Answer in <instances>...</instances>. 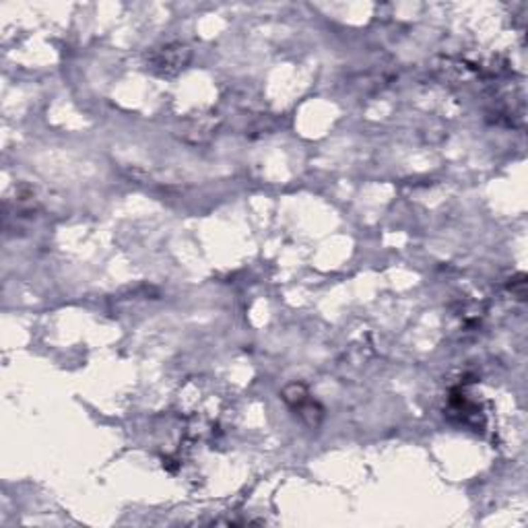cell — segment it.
<instances>
[{"mask_svg": "<svg viewBox=\"0 0 528 528\" xmlns=\"http://www.w3.org/2000/svg\"><path fill=\"white\" fill-rule=\"evenodd\" d=\"M188 60V52L182 46H176V48H166L161 58L155 60V67H161V72H176L180 71Z\"/></svg>", "mask_w": 528, "mask_h": 528, "instance_id": "cell-1", "label": "cell"}]
</instances>
